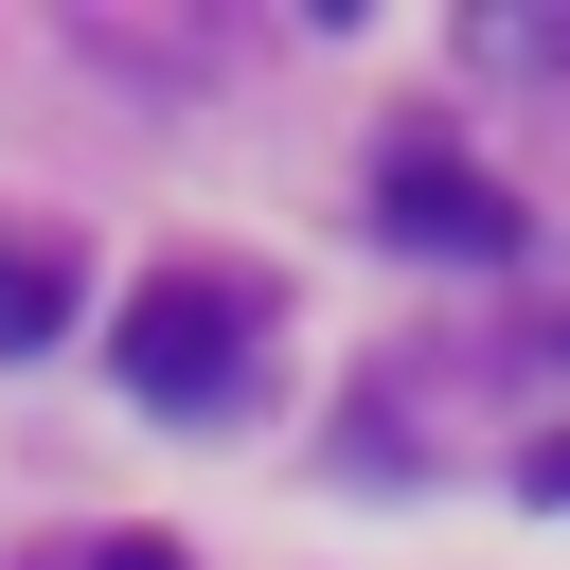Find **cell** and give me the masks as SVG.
Returning <instances> with one entry per match:
<instances>
[{"instance_id":"277c9868","label":"cell","mask_w":570,"mask_h":570,"mask_svg":"<svg viewBox=\"0 0 570 570\" xmlns=\"http://www.w3.org/2000/svg\"><path fill=\"white\" fill-rule=\"evenodd\" d=\"M71 570H196V552H160V534H107V552H71Z\"/></svg>"},{"instance_id":"7a4b0ae2","label":"cell","mask_w":570,"mask_h":570,"mask_svg":"<svg viewBox=\"0 0 570 570\" xmlns=\"http://www.w3.org/2000/svg\"><path fill=\"white\" fill-rule=\"evenodd\" d=\"M374 214H392L410 249H463V267H517V196H499L481 160H445V142H392V160H374Z\"/></svg>"},{"instance_id":"3957f363","label":"cell","mask_w":570,"mask_h":570,"mask_svg":"<svg viewBox=\"0 0 570 570\" xmlns=\"http://www.w3.org/2000/svg\"><path fill=\"white\" fill-rule=\"evenodd\" d=\"M36 338H71V249L0 232V356H36Z\"/></svg>"},{"instance_id":"6da1fadb","label":"cell","mask_w":570,"mask_h":570,"mask_svg":"<svg viewBox=\"0 0 570 570\" xmlns=\"http://www.w3.org/2000/svg\"><path fill=\"white\" fill-rule=\"evenodd\" d=\"M107 356H125V392H142V410H214V392L249 374V285L178 267V285H142V303L107 321Z\"/></svg>"}]
</instances>
